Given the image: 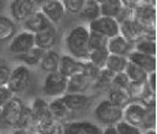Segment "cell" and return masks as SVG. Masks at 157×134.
<instances>
[{"label":"cell","mask_w":157,"mask_h":134,"mask_svg":"<svg viewBox=\"0 0 157 134\" xmlns=\"http://www.w3.org/2000/svg\"><path fill=\"white\" fill-rule=\"evenodd\" d=\"M25 103L21 99H19L16 95H14L4 106H3V114L6 127L16 128L17 123L20 121V117L25 110Z\"/></svg>","instance_id":"8992f818"},{"label":"cell","mask_w":157,"mask_h":134,"mask_svg":"<svg viewBox=\"0 0 157 134\" xmlns=\"http://www.w3.org/2000/svg\"><path fill=\"white\" fill-rule=\"evenodd\" d=\"M142 134H157L156 128H150V129H144Z\"/></svg>","instance_id":"7dc6e473"},{"label":"cell","mask_w":157,"mask_h":134,"mask_svg":"<svg viewBox=\"0 0 157 134\" xmlns=\"http://www.w3.org/2000/svg\"><path fill=\"white\" fill-rule=\"evenodd\" d=\"M121 2L125 8L131 9V10L139 9L144 5H156L155 0H121Z\"/></svg>","instance_id":"f35d334b"},{"label":"cell","mask_w":157,"mask_h":134,"mask_svg":"<svg viewBox=\"0 0 157 134\" xmlns=\"http://www.w3.org/2000/svg\"><path fill=\"white\" fill-rule=\"evenodd\" d=\"M59 100L71 112L82 111L87 108L90 102L89 96H87L86 94H74V92H66L59 97Z\"/></svg>","instance_id":"9a60e30c"},{"label":"cell","mask_w":157,"mask_h":134,"mask_svg":"<svg viewBox=\"0 0 157 134\" xmlns=\"http://www.w3.org/2000/svg\"><path fill=\"white\" fill-rule=\"evenodd\" d=\"M30 110L32 112V116L35 118V123L45 117H50L48 111V102L42 97H36L30 106Z\"/></svg>","instance_id":"83f0119b"},{"label":"cell","mask_w":157,"mask_h":134,"mask_svg":"<svg viewBox=\"0 0 157 134\" xmlns=\"http://www.w3.org/2000/svg\"><path fill=\"white\" fill-rule=\"evenodd\" d=\"M128 58L126 57H121V56H115V54H109L108 60L105 63V69L110 70L111 73L116 74V73H123L128 65Z\"/></svg>","instance_id":"f1b7e54d"},{"label":"cell","mask_w":157,"mask_h":134,"mask_svg":"<svg viewBox=\"0 0 157 134\" xmlns=\"http://www.w3.org/2000/svg\"><path fill=\"white\" fill-rule=\"evenodd\" d=\"M97 2H98L99 4H101V3H104V2H106V0H97Z\"/></svg>","instance_id":"c3c4849f"},{"label":"cell","mask_w":157,"mask_h":134,"mask_svg":"<svg viewBox=\"0 0 157 134\" xmlns=\"http://www.w3.org/2000/svg\"><path fill=\"white\" fill-rule=\"evenodd\" d=\"M44 53H45L44 49L35 46L31 49H29L27 52H25L22 54L14 56V57H15L16 62H20L21 64H24L26 67H36V65H38V63H40Z\"/></svg>","instance_id":"603a6c76"},{"label":"cell","mask_w":157,"mask_h":134,"mask_svg":"<svg viewBox=\"0 0 157 134\" xmlns=\"http://www.w3.org/2000/svg\"><path fill=\"white\" fill-rule=\"evenodd\" d=\"M82 62L83 60H79V59L69 56V54H63L59 58V64H58V70L57 71H59L66 78H69L73 74H77V73L81 71Z\"/></svg>","instance_id":"ac0fdd59"},{"label":"cell","mask_w":157,"mask_h":134,"mask_svg":"<svg viewBox=\"0 0 157 134\" xmlns=\"http://www.w3.org/2000/svg\"><path fill=\"white\" fill-rule=\"evenodd\" d=\"M126 58H128L129 62L134 63L135 65H137L139 68L145 70L147 74L152 73V71H156V67H157L156 56H148V54L140 53L137 51H132Z\"/></svg>","instance_id":"e0dca14e"},{"label":"cell","mask_w":157,"mask_h":134,"mask_svg":"<svg viewBox=\"0 0 157 134\" xmlns=\"http://www.w3.org/2000/svg\"><path fill=\"white\" fill-rule=\"evenodd\" d=\"M13 96L14 94L6 85H0V107H3Z\"/></svg>","instance_id":"60d3db41"},{"label":"cell","mask_w":157,"mask_h":134,"mask_svg":"<svg viewBox=\"0 0 157 134\" xmlns=\"http://www.w3.org/2000/svg\"><path fill=\"white\" fill-rule=\"evenodd\" d=\"M58 41V33L55 26H51L44 31L35 33V46L44 51L53 49Z\"/></svg>","instance_id":"5bb4252c"},{"label":"cell","mask_w":157,"mask_h":134,"mask_svg":"<svg viewBox=\"0 0 157 134\" xmlns=\"http://www.w3.org/2000/svg\"><path fill=\"white\" fill-rule=\"evenodd\" d=\"M10 74H11L10 67L6 63L0 62V85H8Z\"/></svg>","instance_id":"ab89813d"},{"label":"cell","mask_w":157,"mask_h":134,"mask_svg":"<svg viewBox=\"0 0 157 134\" xmlns=\"http://www.w3.org/2000/svg\"><path fill=\"white\" fill-rule=\"evenodd\" d=\"M88 38L89 30L84 25H77L72 30H69L64 38V44L68 54L79 60H87L89 54Z\"/></svg>","instance_id":"6da1fadb"},{"label":"cell","mask_w":157,"mask_h":134,"mask_svg":"<svg viewBox=\"0 0 157 134\" xmlns=\"http://www.w3.org/2000/svg\"><path fill=\"white\" fill-rule=\"evenodd\" d=\"M48 111L51 118L59 124L68 122L72 114V112L64 106V103L59 100V97L53 99L51 102H48Z\"/></svg>","instance_id":"d6986e66"},{"label":"cell","mask_w":157,"mask_h":134,"mask_svg":"<svg viewBox=\"0 0 157 134\" xmlns=\"http://www.w3.org/2000/svg\"><path fill=\"white\" fill-rule=\"evenodd\" d=\"M88 30L90 32H95L99 33L104 37H106L108 39L111 37H115L120 33V27H119V22L116 21V19L113 17H108V16H99L98 19L88 22Z\"/></svg>","instance_id":"5b68a950"},{"label":"cell","mask_w":157,"mask_h":134,"mask_svg":"<svg viewBox=\"0 0 157 134\" xmlns=\"http://www.w3.org/2000/svg\"><path fill=\"white\" fill-rule=\"evenodd\" d=\"M32 47H35V34L25 30L22 32H17L9 41V44H8L9 52L14 56L22 54L29 49H31Z\"/></svg>","instance_id":"ba28073f"},{"label":"cell","mask_w":157,"mask_h":134,"mask_svg":"<svg viewBox=\"0 0 157 134\" xmlns=\"http://www.w3.org/2000/svg\"><path fill=\"white\" fill-rule=\"evenodd\" d=\"M35 134H37V133H35Z\"/></svg>","instance_id":"681fc988"},{"label":"cell","mask_w":157,"mask_h":134,"mask_svg":"<svg viewBox=\"0 0 157 134\" xmlns=\"http://www.w3.org/2000/svg\"><path fill=\"white\" fill-rule=\"evenodd\" d=\"M92 86V81L86 78L81 71L73 74L67 79V91L66 92H74V94H84Z\"/></svg>","instance_id":"ffe728a7"},{"label":"cell","mask_w":157,"mask_h":134,"mask_svg":"<svg viewBox=\"0 0 157 134\" xmlns=\"http://www.w3.org/2000/svg\"><path fill=\"white\" fill-rule=\"evenodd\" d=\"M156 39L153 38H141L137 42L134 43V51H137L140 53L144 54H148V56H156Z\"/></svg>","instance_id":"f546056e"},{"label":"cell","mask_w":157,"mask_h":134,"mask_svg":"<svg viewBox=\"0 0 157 134\" xmlns=\"http://www.w3.org/2000/svg\"><path fill=\"white\" fill-rule=\"evenodd\" d=\"M33 132L37 134H63L62 124L57 123L50 117H45L37 121L33 127Z\"/></svg>","instance_id":"44dd1931"},{"label":"cell","mask_w":157,"mask_h":134,"mask_svg":"<svg viewBox=\"0 0 157 134\" xmlns=\"http://www.w3.org/2000/svg\"><path fill=\"white\" fill-rule=\"evenodd\" d=\"M38 10L53 25L61 22L66 16V11L61 0H46Z\"/></svg>","instance_id":"8fae6325"},{"label":"cell","mask_w":157,"mask_h":134,"mask_svg":"<svg viewBox=\"0 0 157 134\" xmlns=\"http://www.w3.org/2000/svg\"><path fill=\"white\" fill-rule=\"evenodd\" d=\"M106 49L109 51L110 54L115 56H121V57H128L132 51H134V43L128 41L125 37H123L120 33L111 37L108 39Z\"/></svg>","instance_id":"4fadbf2b"},{"label":"cell","mask_w":157,"mask_h":134,"mask_svg":"<svg viewBox=\"0 0 157 134\" xmlns=\"http://www.w3.org/2000/svg\"><path fill=\"white\" fill-rule=\"evenodd\" d=\"M22 27L25 31L31 32V33H37L40 31H44L51 26H55L52 22H50L46 16L40 11V10H36L35 13H32L29 17H26L22 22Z\"/></svg>","instance_id":"7c38bea8"},{"label":"cell","mask_w":157,"mask_h":134,"mask_svg":"<svg viewBox=\"0 0 157 134\" xmlns=\"http://www.w3.org/2000/svg\"><path fill=\"white\" fill-rule=\"evenodd\" d=\"M66 14L69 15H78L84 4L86 0H61Z\"/></svg>","instance_id":"8d00e7d4"},{"label":"cell","mask_w":157,"mask_h":134,"mask_svg":"<svg viewBox=\"0 0 157 134\" xmlns=\"http://www.w3.org/2000/svg\"><path fill=\"white\" fill-rule=\"evenodd\" d=\"M67 79L59 71L48 73L44 80V94L48 97H61L67 91Z\"/></svg>","instance_id":"277c9868"},{"label":"cell","mask_w":157,"mask_h":134,"mask_svg":"<svg viewBox=\"0 0 157 134\" xmlns=\"http://www.w3.org/2000/svg\"><path fill=\"white\" fill-rule=\"evenodd\" d=\"M78 15L86 21L90 22L100 16V4L97 0H86Z\"/></svg>","instance_id":"484cf974"},{"label":"cell","mask_w":157,"mask_h":134,"mask_svg":"<svg viewBox=\"0 0 157 134\" xmlns=\"http://www.w3.org/2000/svg\"><path fill=\"white\" fill-rule=\"evenodd\" d=\"M113 105L124 108L129 102H131V97L128 92V90H124V89H119V87H114L110 86L108 90V99Z\"/></svg>","instance_id":"d4e9b609"},{"label":"cell","mask_w":157,"mask_h":134,"mask_svg":"<svg viewBox=\"0 0 157 134\" xmlns=\"http://www.w3.org/2000/svg\"><path fill=\"white\" fill-rule=\"evenodd\" d=\"M146 85L150 89V91L156 94V71L148 73L146 78Z\"/></svg>","instance_id":"b9f144b4"},{"label":"cell","mask_w":157,"mask_h":134,"mask_svg":"<svg viewBox=\"0 0 157 134\" xmlns=\"http://www.w3.org/2000/svg\"><path fill=\"white\" fill-rule=\"evenodd\" d=\"M94 117L100 124L105 127L115 125L117 122L123 119V108L113 105L109 100H103L95 106Z\"/></svg>","instance_id":"7a4b0ae2"},{"label":"cell","mask_w":157,"mask_h":134,"mask_svg":"<svg viewBox=\"0 0 157 134\" xmlns=\"http://www.w3.org/2000/svg\"><path fill=\"white\" fill-rule=\"evenodd\" d=\"M119 27H120V34L131 43H135L139 39L144 38V30L134 19H129L119 22Z\"/></svg>","instance_id":"2e32d148"},{"label":"cell","mask_w":157,"mask_h":134,"mask_svg":"<svg viewBox=\"0 0 157 134\" xmlns=\"http://www.w3.org/2000/svg\"><path fill=\"white\" fill-rule=\"evenodd\" d=\"M109 51L106 48H100V49H94V51H90L89 54H88V58L87 60H89L90 63H93L94 65H97L98 68L103 69L105 67V63L108 60V57H109Z\"/></svg>","instance_id":"1f68e13d"},{"label":"cell","mask_w":157,"mask_h":134,"mask_svg":"<svg viewBox=\"0 0 157 134\" xmlns=\"http://www.w3.org/2000/svg\"><path fill=\"white\" fill-rule=\"evenodd\" d=\"M124 73L129 78L130 82H145L146 78H147V73L131 62H128V65H126Z\"/></svg>","instance_id":"4dcf8cb0"},{"label":"cell","mask_w":157,"mask_h":134,"mask_svg":"<svg viewBox=\"0 0 157 134\" xmlns=\"http://www.w3.org/2000/svg\"><path fill=\"white\" fill-rule=\"evenodd\" d=\"M130 80L129 78L126 76V74L123 71V73H116L114 74L113 76V82H111V86L114 87H119V89H124V90H128L129 86H130Z\"/></svg>","instance_id":"74e56055"},{"label":"cell","mask_w":157,"mask_h":134,"mask_svg":"<svg viewBox=\"0 0 157 134\" xmlns=\"http://www.w3.org/2000/svg\"><path fill=\"white\" fill-rule=\"evenodd\" d=\"M37 9L32 4L31 0H11L9 11L10 17L16 22H22L26 17H29L32 13H35Z\"/></svg>","instance_id":"30bf717a"},{"label":"cell","mask_w":157,"mask_h":134,"mask_svg":"<svg viewBox=\"0 0 157 134\" xmlns=\"http://www.w3.org/2000/svg\"><path fill=\"white\" fill-rule=\"evenodd\" d=\"M113 76H114V73L103 68L100 70L99 75L97 76V79L92 82V85L97 89H109L113 82Z\"/></svg>","instance_id":"d6a6232c"},{"label":"cell","mask_w":157,"mask_h":134,"mask_svg":"<svg viewBox=\"0 0 157 134\" xmlns=\"http://www.w3.org/2000/svg\"><path fill=\"white\" fill-rule=\"evenodd\" d=\"M108 44V38L95 33V32H90L89 31V38H88V48L89 52L94 51V49H100V48H106Z\"/></svg>","instance_id":"836d02e7"},{"label":"cell","mask_w":157,"mask_h":134,"mask_svg":"<svg viewBox=\"0 0 157 134\" xmlns=\"http://www.w3.org/2000/svg\"><path fill=\"white\" fill-rule=\"evenodd\" d=\"M17 33V24L9 16L0 15V42H8Z\"/></svg>","instance_id":"cb8c5ba5"},{"label":"cell","mask_w":157,"mask_h":134,"mask_svg":"<svg viewBox=\"0 0 157 134\" xmlns=\"http://www.w3.org/2000/svg\"><path fill=\"white\" fill-rule=\"evenodd\" d=\"M4 127H6L5 121H4V114H3V107H0V129H3Z\"/></svg>","instance_id":"f6af8a7d"},{"label":"cell","mask_w":157,"mask_h":134,"mask_svg":"<svg viewBox=\"0 0 157 134\" xmlns=\"http://www.w3.org/2000/svg\"><path fill=\"white\" fill-rule=\"evenodd\" d=\"M124 9L121 0H106L100 4V15L116 19Z\"/></svg>","instance_id":"4316f807"},{"label":"cell","mask_w":157,"mask_h":134,"mask_svg":"<svg viewBox=\"0 0 157 134\" xmlns=\"http://www.w3.org/2000/svg\"><path fill=\"white\" fill-rule=\"evenodd\" d=\"M63 134H101L103 128L88 121H68L62 124Z\"/></svg>","instance_id":"9c48e42d"},{"label":"cell","mask_w":157,"mask_h":134,"mask_svg":"<svg viewBox=\"0 0 157 134\" xmlns=\"http://www.w3.org/2000/svg\"><path fill=\"white\" fill-rule=\"evenodd\" d=\"M31 2H32V4L36 6V9L38 10V9L41 8V5H42V4L46 2V0H31Z\"/></svg>","instance_id":"bcb514c9"},{"label":"cell","mask_w":157,"mask_h":134,"mask_svg":"<svg viewBox=\"0 0 157 134\" xmlns=\"http://www.w3.org/2000/svg\"><path fill=\"white\" fill-rule=\"evenodd\" d=\"M11 134H35V132L30 128H14Z\"/></svg>","instance_id":"7bdbcfd3"},{"label":"cell","mask_w":157,"mask_h":134,"mask_svg":"<svg viewBox=\"0 0 157 134\" xmlns=\"http://www.w3.org/2000/svg\"><path fill=\"white\" fill-rule=\"evenodd\" d=\"M100 68H98L97 65H94L93 63H90L89 60H83L82 62V69H81V73L86 76V78H88L92 82L97 79V76L99 75V73H100Z\"/></svg>","instance_id":"e575fe53"},{"label":"cell","mask_w":157,"mask_h":134,"mask_svg":"<svg viewBox=\"0 0 157 134\" xmlns=\"http://www.w3.org/2000/svg\"><path fill=\"white\" fill-rule=\"evenodd\" d=\"M59 58H61V56L56 51H53V49L45 51L40 63H38V67H40V69L42 71H45L46 74L57 71L58 64H59Z\"/></svg>","instance_id":"7402d4cb"},{"label":"cell","mask_w":157,"mask_h":134,"mask_svg":"<svg viewBox=\"0 0 157 134\" xmlns=\"http://www.w3.org/2000/svg\"><path fill=\"white\" fill-rule=\"evenodd\" d=\"M101 134H117V132H116L114 125H108V127L103 128V133Z\"/></svg>","instance_id":"ee69618b"},{"label":"cell","mask_w":157,"mask_h":134,"mask_svg":"<svg viewBox=\"0 0 157 134\" xmlns=\"http://www.w3.org/2000/svg\"><path fill=\"white\" fill-rule=\"evenodd\" d=\"M147 114V106L139 101H131L123 108V121L142 129Z\"/></svg>","instance_id":"52a82bcc"},{"label":"cell","mask_w":157,"mask_h":134,"mask_svg":"<svg viewBox=\"0 0 157 134\" xmlns=\"http://www.w3.org/2000/svg\"><path fill=\"white\" fill-rule=\"evenodd\" d=\"M30 82H31L30 69L26 65L20 64L16 68L11 69V74H10L6 86L10 89V91L14 95H19V94L24 92L29 87Z\"/></svg>","instance_id":"3957f363"},{"label":"cell","mask_w":157,"mask_h":134,"mask_svg":"<svg viewBox=\"0 0 157 134\" xmlns=\"http://www.w3.org/2000/svg\"><path fill=\"white\" fill-rule=\"evenodd\" d=\"M115 129L117 134H142V129L139 127H135L125 121H119L115 125Z\"/></svg>","instance_id":"d590c367"}]
</instances>
